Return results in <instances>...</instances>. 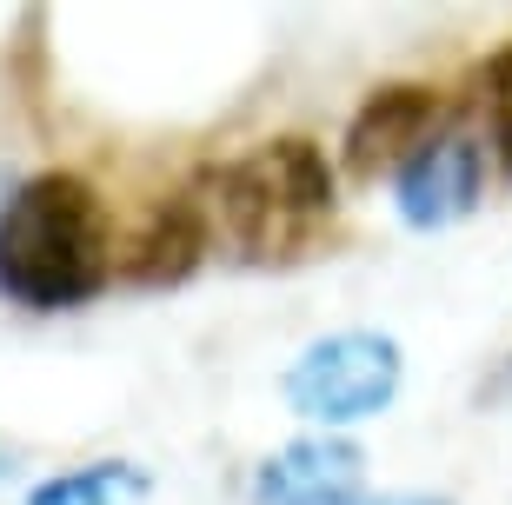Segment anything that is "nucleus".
<instances>
[{
    "label": "nucleus",
    "instance_id": "nucleus-1",
    "mask_svg": "<svg viewBox=\"0 0 512 505\" xmlns=\"http://www.w3.org/2000/svg\"><path fill=\"white\" fill-rule=\"evenodd\" d=\"M114 280V226L80 173H27L0 200V293L34 313L87 306Z\"/></svg>",
    "mask_w": 512,
    "mask_h": 505
},
{
    "label": "nucleus",
    "instance_id": "nucleus-2",
    "mask_svg": "<svg viewBox=\"0 0 512 505\" xmlns=\"http://www.w3.org/2000/svg\"><path fill=\"white\" fill-rule=\"evenodd\" d=\"M333 206H340V180L326 167V153L300 133H286V140H260L233 167H220L213 213L247 260L293 266L320 246V233L333 226Z\"/></svg>",
    "mask_w": 512,
    "mask_h": 505
},
{
    "label": "nucleus",
    "instance_id": "nucleus-3",
    "mask_svg": "<svg viewBox=\"0 0 512 505\" xmlns=\"http://www.w3.org/2000/svg\"><path fill=\"white\" fill-rule=\"evenodd\" d=\"M399 379H406L399 339L353 326V333L313 339V346L286 366V406L300 412V419H313V426L340 432V426H360V419L393 406Z\"/></svg>",
    "mask_w": 512,
    "mask_h": 505
},
{
    "label": "nucleus",
    "instance_id": "nucleus-4",
    "mask_svg": "<svg viewBox=\"0 0 512 505\" xmlns=\"http://www.w3.org/2000/svg\"><path fill=\"white\" fill-rule=\"evenodd\" d=\"M439 94L419 87V80H393V87H373L360 100V113L346 120V167L360 180H380V173H399L419 147L439 140Z\"/></svg>",
    "mask_w": 512,
    "mask_h": 505
},
{
    "label": "nucleus",
    "instance_id": "nucleus-5",
    "mask_svg": "<svg viewBox=\"0 0 512 505\" xmlns=\"http://www.w3.org/2000/svg\"><path fill=\"white\" fill-rule=\"evenodd\" d=\"M479 180H486V153H479L466 133H439L433 147H419L413 160L393 173L399 220L419 226V233L466 220L479 206Z\"/></svg>",
    "mask_w": 512,
    "mask_h": 505
},
{
    "label": "nucleus",
    "instance_id": "nucleus-6",
    "mask_svg": "<svg viewBox=\"0 0 512 505\" xmlns=\"http://www.w3.org/2000/svg\"><path fill=\"white\" fill-rule=\"evenodd\" d=\"M366 479V452L340 432H313V439H293L273 459H260L253 472V505H340Z\"/></svg>",
    "mask_w": 512,
    "mask_h": 505
},
{
    "label": "nucleus",
    "instance_id": "nucleus-7",
    "mask_svg": "<svg viewBox=\"0 0 512 505\" xmlns=\"http://www.w3.org/2000/svg\"><path fill=\"white\" fill-rule=\"evenodd\" d=\"M200 260H207V206L187 193L153 200L133 220V233L114 246V273L127 286H180Z\"/></svg>",
    "mask_w": 512,
    "mask_h": 505
},
{
    "label": "nucleus",
    "instance_id": "nucleus-8",
    "mask_svg": "<svg viewBox=\"0 0 512 505\" xmlns=\"http://www.w3.org/2000/svg\"><path fill=\"white\" fill-rule=\"evenodd\" d=\"M147 499V472L127 459H94V466L54 472L27 492V505H140Z\"/></svg>",
    "mask_w": 512,
    "mask_h": 505
},
{
    "label": "nucleus",
    "instance_id": "nucleus-9",
    "mask_svg": "<svg viewBox=\"0 0 512 505\" xmlns=\"http://www.w3.org/2000/svg\"><path fill=\"white\" fill-rule=\"evenodd\" d=\"M486 120H493V153L512 173V47L486 60Z\"/></svg>",
    "mask_w": 512,
    "mask_h": 505
},
{
    "label": "nucleus",
    "instance_id": "nucleus-10",
    "mask_svg": "<svg viewBox=\"0 0 512 505\" xmlns=\"http://www.w3.org/2000/svg\"><path fill=\"white\" fill-rule=\"evenodd\" d=\"M340 505H453V499H433V492H353Z\"/></svg>",
    "mask_w": 512,
    "mask_h": 505
},
{
    "label": "nucleus",
    "instance_id": "nucleus-11",
    "mask_svg": "<svg viewBox=\"0 0 512 505\" xmlns=\"http://www.w3.org/2000/svg\"><path fill=\"white\" fill-rule=\"evenodd\" d=\"M0 200H7V187H0Z\"/></svg>",
    "mask_w": 512,
    "mask_h": 505
}]
</instances>
